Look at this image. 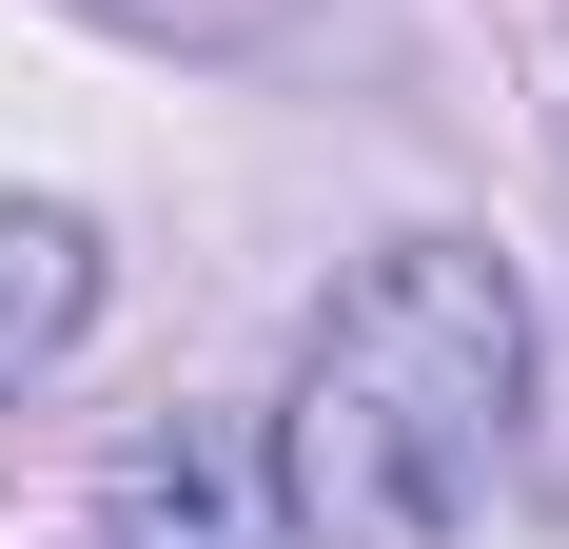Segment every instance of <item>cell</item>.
<instances>
[{
    "label": "cell",
    "mask_w": 569,
    "mask_h": 549,
    "mask_svg": "<svg viewBox=\"0 0 569 549\" xmlns=\"http://www.w3.org/2000/svg\"><path fill=\"white\" fill-rule=\"evenodd\" d=\"M530 412V295L471 236H393L335 274V315L295 333V412H276V530L315 549H452L511 471Z\"/></svg>",
    "instance_id": "obj_1"
},
{
    "label": "cell",
    "mask_w": 569,
    "mask_h": 549,
    "mask_svg": "<svg viewBox=\"0 0 569 549\" xmlns=\"http://www.w3.org/2000/svg\"><path fill=\"white\" fill-rule=\"evenodd\" d=\"M40 549H276V451L256 432H138Z\"/></svg>",
    "instance_id": "obj_2"
},
{
    "label": "cell",
    "mask_w": 569,
    "mask_h": 549,
    "mask_svg": "<svg viewBox=\"0 0 569 549\" xmlns=\"http://www.w3.org/2000/svg\"><path fill=\"white\" fill-rule=\"evenodd\" d=\"M79 315H99V236H79V217H0V392L40 373Z\"/></svg>",
    "instance_id": "obj_3"
}]
</instances>
